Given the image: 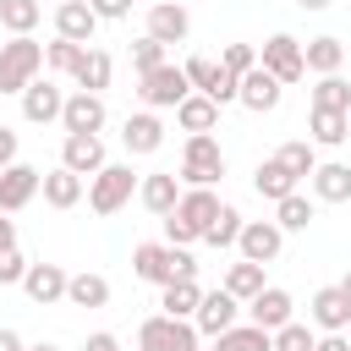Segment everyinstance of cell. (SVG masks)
Returning a JSON list of instances; mask_svg holds the SVG:
<instances>
[{
	"label": "cell",
	"mask_w": 351,
	"mask_h": 351,
	"mask_svg": "<svg viewBox=\"0 0 351 351\" xmlns=\"http://www.w3.org/2000/svg\"><path fill=\"white\" fill-rule=\"evenodd\" d=\"M132 274L148 280V285H170V280H197V263L186 247H170V241H137L132 247Z\"/></svg>",
	"instance_id": "cell-1"
},
{
	"label": "cell",
	"mask_w": 351,
	"mask_h": 351,
	"mask_svg": "<svg viewBox=\"0 0 351 351\" xmlns=\"http://www.w3.org/2000/svg\"><path fill=\"white\" fill-rule=\"evenodd\" d=\"M38 71H44V44L33 33H11V44H0V93H22Z\"/></svg>",
	"instance_id": "cell-2"
},
{
	"label": "cell",
	"mask_w": 351,
	"mask_h": 351,
	"mask_svg": "<svg viewBox=\"0 0 351 351\" xmlns=\"http://www.w3.org/2000/svg\"><path fill=\"white\" fill-rule=\"evenodd\" d=\"M225 176V148L214 143V132H192L181 148V181L186 186H214Z\"/></svg>",
	"instance_id": "cell-3"
},
{
	"label": "cell",
	"mask_w": 351,
	"mask_h": 351,
	"mask_svg": "<svg viewBox=\"0 0 351 351\" xmlns=\"http://www.w3.org/2000/svg\"><path fill=\"white\" fill-rule=\"evenodd\" d=\"M132 192H137L132 165H104V170H93V181H88V208H93V214H121V208L132 203Z\"/></svg>",
	"instance_id": "cell-4"
},
{
	"label": "cell",
	"mask_w": 351,
	"mask_h": 351,
	"mask_svg": "<svg viewBox=\"0 0 351 351\" xmlns=\"http://www.w3.org/2000/svg\"><path fill=\"white\" fill-rule=\"evenodd\" d=\"M192 346H197V324H192V318L154 313V318H143V329H137V351H192Z\"/></svg>",
	"instance_id": "cell-5"
},
{
	"label": "cell",
	"mask_w": 351,
	"mask_h": 351,
	"mask_svg": "<svg viewBox=\"0 0 351 351\" xmlns=\"http://www.w3.org/2000/svg\"><path fill=\"white\" fill-rule=\"evenodd\" d=\"M192 93V82H186V71L181 66H154V71H143V82H137V99L148 104V110H176L181 99Z\"/></svg>",
	"instance_id": "cell-6"
},
{
	"label": "cell",
	"mask_w": 351,
	"mask_h": 351,
	"mask_svg": "<svg viewBox=\"0 0 351 351\" xmlns=\"http://www.w3.org/2000/svg\"><path fill=\"white\" fill-rule=\"evenodd\" d=\"M258 66H263L269 77H280L285 88L307 77V66H302V44H296L291 33H274V38H263V49H258Z\"/></svg>",
	"instance_id": "cell-7"
},
{
	"label": "cell",
	"mask_w": 351,
	"mask_h": 351,
	"mask_svg": "<svg viewBox=\"0 0 351 351\" xmlns=\"http://www.w3.org/2000/svg\"><path fill=\"white\" fill-rule=\"evenodd\" d=\"M192 324H197V335H208V340H214V335H225L230 324H241V302H236L225 285H219V291H203V296H197Z\"/></svg>",
	"instance_id": "cell-8"
},
{
	"label": "cell",
	"mask_w": 351,
	"mask_h": 351,
	"mask_svg": "<svg viewBox=\"0 0 351 351\" xmlns=\"http://www.w3.org/2000/svg\"><path fill=\"white\" fill-rule=\"evenodd\" d=\"M236 247H241V258H247V263H274V258H280V247H285V230H280L274 219H241Z\"/></svg>",
	"instance_id": "cell-9"
},
{
	"label": "cell",
	"mask_w": 351,
	"mask_h": 351,
	"mask_svg": "<svg viewBox=\"0 0 351 351\" xmlns=\"http://www.w3.org/2000/svg\"><path fill=\"white\" fill-rule=\"evenodd\" d=\"M280 93H285V82H280V77H269L263 66L241 71V82H236V104H247L252 115H269V110H280Z\"/></svg>",
	"instance_id": "cell-10"
},
{
	"label": "cell",
	"mask_w": 351,
	"mask_h": 351,
	"mask_svg": "<svg viewBox=\"0 0 351 351\" xmlns=\"http://www.w3.org/2000/svg\"><path fill=\"white\" fill-rule=\"evenodd\" d=\"M104 121H110L104 93H88V88L66 93V104H60V126L66 132H104Z\"/></svg>",
	"instance_id": "cell-11"
},
{
	"label": "cell",
	"mask_w": 351,
	"mask_h": 351,
	"mask_svg": "<svg viewBox=\"0 0 351 351\" xmlns=\"http://www.w3.org/2000/svg\"><path fill=\"white\" fill-rule=\"evenodd\" d=\"M38 181H44V170H33V165H22V159H11V165L0 170V208H5V214H16V208H27V203L38 197Z\"/></svg>",
	"instance_id": "cell-12"
},
{
	"label": "cell",
	"mask_w": 351,
	"mask_h": 351,
	"mask_svg": "<svg viewBox=\"0 0 351 351\" xmlns=\"http://www.w3.org/2000/svg\"><path fill=\"white\" fill-rule=\"evenodd\" d=\"M22 121H33V126H49V121H60V104H66V93L49 82V77H33L22 93Z\"/></svg>",
	"instance_id": "cell-13"
},
{
	"label": "cell",
	"mask_w": 351,
	"mask_h": 351,
	"mask_svg": "<svg viewBox=\"0 0 351 351\" xmlns=\"http://www.w3.org/2000/svg\"><path fill=\"white\" fill-rule=\"evenodd\" d=\"M60 165L77 170V176L104 170V165H110V159H104V137H99V132H66V143H60Z\"/></svg>",
	"instance_id": "cell-14"
},
{
	"label": "cell",
	"mask_w": 351,
	"mask_h": 351,
	"mask_svg": "<svg viewBox=\"0 0 351 351\" xmlns=\"http://www.w3.org/2000/svg\"><path fill=\"white\" fill-rule=\"evenodd\" d=\"M247 307V324H258V329H280V324H291V313H296V302H291V291H280V285H263L252 302H241Z\"/></svg>",
	"instance_id": "cell-15"
},
{
	"label": "cell",
	"mask_w": 351,
	"mask_h": 351,
	"mask_svg": "<svg viewBox=\"0 0 351 351\" xmlns=\"http://www.w3.org/2000/svg\"><path fill=\"white\" fill-rule=\"evenodd\" d=\"M186 33H192V11H186L181 0L148 5V38H159V44H186Z\"/></svg>",
	"instance_id": "cell-16"
},
{
	"label": "cell",
	"mask_w": 351,
	"mask_h": 351,
	"mask_svg": "<svg viewBox=\"0 0 351 351\" xmlns=\"http://www.w3.org/2000/svg\"><path fill=\"white\" fill-rule=\"evenodd\" d=\"M22 291H27L33 307H55V302H66V269L60 263H27Z\"/></svg>",
	"instance_id": "cell-17"
},
{
	"label": "cell",
	"mask_w": 351,
	"mask_h": 351,
	"mask_svg": "<svg viewBox=\"0 0 351 351\" xmlns=\"http://www.w3.org/2000/svg\"><path fill=\"white\" fill-rule=\"evenodd\" d=\"M55 33L71 38V44H93V33H99V11H93L88 0H60V5H55Z\"/></svg>",
	"instance_id": "cell-18"
},
{
	"label": "cell",
	"mask_w": 351,
	"mask_h": 351,
	"mask_svg": "<svg viewBox=\"0 0 351 351\" xmlns=\"http://www.w3.org/2000/svg\"><path fill=\"white\" fill-rule=\"evenodd\" d=\"M313 324L324 329V335H346V324H351V296L340 291V285H324V291H313Z\"/></svg>",
	"instance_id": "cell-19"
},
{
	"label": "cell",
	"mask_w": 351,
	"mask_h": 351,
	"mask_svg": "<svg viewBox=\"0 0 351 351\" xmlns=\"http://www.w3.org/2000/svg\"><path fill=\"white\" fill-rule=\"evenodd\" d=\"M121 143H126V154H159L165 148V121L154 110H137V115H126Z\"/></svg>",
	"instance_id": "cell-20"
},
{
	"label": "cell",
	"mask_w": 351,
	"mask_h": 351,
	"mask_svg": "<svg viewBox=\"0 0 351 351\" xmlns=\"http://www.w3.org/2000/svg\"><path fill=\"white\" fill-rule=\"evenodd\" d=\"M137 197H143V208L148 214H170L176 208V197H181V181H176V170H154V176H143L137 181Z\"/></svg>",
	"instance_id": "cell-21"
},
{
	"label": "cell",
	"mask_w": 351,
	"mask_h": 351,
	"mask_svg": "<svg viewBox=\"0 0 351 351\" xmlns=\"http://www.w3.org/2000/svg\"><path fill=\"white\" fill-rule=\"evenodd\" d=\"M110 77H115V60H110L104 49H88V44H82V55H77V66H71V82L88 88V93H104Z\"/></svg>",
	"instance_id": "cell-22"
},
{
	"label": "cell",
	"mask_w": 351,
	"mask_h": 351,
	"mask_svg": "<svg viewBox=\"0 0 351 351\" xmlns=\"http://www.w3.org/2000/svg\"><path fill=\"white\" fill-rule=\"evenodd\" d=\"M38 192H44V203H49V208H77V203H82V176H77V170H66V165H55V170H44Z\"/></svg>",
	"instance_id": "cell-23"
},
{
	"label": "cell",
	"mask_w": 351,
	"mask_h": 351,
	"mask_svg": "<svg viewBox=\"0 0 351 351\" xmlns=\"http://www.w3.org/2000/svg\"><path fill=\"white\" fill-rule=\"evenodd\" d=\"M176 126L192 137V132H214L219 126V104L208 99V93H186L181 104H176Z\"/></svg>",
	"instance_id": "cell-24"
},
{
	"label": "cell",
	"mask_w": 351,
	"mask_h": 351,
	"mask_svg": "<svg viewBox=\"0 0 351 351\" xmlns=\"http://www.w3.org/2000/svg\"><path fill=\"white\" fill-rule=\"evenodd\" d=\"M176 214H181V219H186V225L203 236V230H208V219L219 214V197H214V186H186V192L176 197Z\"/></svg>",
	"instance_id": "cell-25"
},
{
	"label": "cell",
	"mask_w": 351,
	"mask_h": 351,
	"mask_svg": "<svg viewBox=\"0 0 351 351\" xmlns=\"http://www.w3.org/2000/svg\"><path fill=\"white\" fill-rule=\"evenodd\" d=\"M307 181L318 203H351V165H313Z\"/></svg>",
	"instance_id": "cell-26"
},
{
	"label": "cell",
	"mask_w": 351,
	"mask_h": 351,
	"mask_svg": "<svg viewBox=\"0 0 351 351\" xmlns=\"http://www.w3.org/2000/svg\"><path fill=\"white\" fill-rule=\"evenodd\" d=\"M307 132L318 148H340L351 137V115L346 110H307Z\"/></svg>",
	"instance_id": "cell-27"
},
{
	"label": "cell",
	"mask_w": 351,
	"mask_h": 351,
	"mask_svg": "<svg viewBox=\"0 0 351 351\" xmlns=\"http://www.w3.org/2000/svg\"><path fill=\"white\" fill-rule=\"evenodd\" d=\"M302 66H307V71H318V77H329V71H340V66H346V44H340V38H329V33H324V38H307V44H302Z\"/></svg>",
	"instance_id": "cell-28"
},
{
	"label": "cell",
	"mask_w": 351,
	"mask_h": 351,
	"mask_svg": "<svg viewBox=\"0 0 351 351\" xmlns=\"http://www.w3.org/2000/svg\"><path fill=\"white\" fill-rule=\"evenodd\" d=\"M66 302H71V307H104V302H110V280L93 274V269L66 274Z\"/></svg>",
	"instance_id": "cell-29"
},
{
	"label": "cell",
	"mask_w": 351,
	"mask_h": 351,
	"mask_svg": "<svg viewBox=\"0 0 351 351\" xmlns=\"http://www.w3.org/2000/svg\"><path fill=\"white\" fill-rule=\"evenodd\" d=\"M296 181H302V176H291L280 159H263V165L252 170V186H258V197H269V203H280L285 192H296Z\"/></svg>",
	"instance_id": "cell-30"
},
{
	"label": "cell",
	"mask_w": 351,
	"mask_h": 351,
	"mask_svg": "<svg viewBox=\"0 0 351 351\" xmlns=\"http://www.w3.org/2000/svg\"><path fill=\"white\" fill-rule=\"evenodd\" d=\"M263 285H269V280H263V263H247V258H241V263L225 269V291H230L236 302H252Z\"/></svg>",
	"instance_id": "cell-31"
},
{
	"label": "cell",
	"mask_w": 351,
	"mask_h": 351,
	"mask_svg": "<svg viewBox=\"0 0 351 351\" xmlns=\"http://www.w3.org/2000/svg\"><path fill=\"white\" fill-rule=\"evenodd\" d=\"M197 280H170V285H159V307L170 313V318H192L197 313Z\"/></svg>",
	"instance_id": "cell-32"
},
{
	"label": "cell",
	"mask_w": 351,
	"mask_h": 351,
	"mask_svg": "<svg viewBox=\"0 0 351 351\" xmlns=\"http://www.w3.org/2000/svg\"><path fill=\"white\" fill-rule=\"evenodd\" d=\"M214 351H274V346H269V329H258V324H230L225 335H214Z\"/></svg>",
	"instance_id": "cell-33"
},
{
	"label": "cell",
	"mask_w": 351,
	"mask_h": 351,
	"mask_svg": "<svg viewBox=\"0 0 351 351\" xmlns=\"http://www.w3.org/2000/svg\"><path fill=\"white\" fill-rule=\"evenodd\" d=\"M313 110H346V115H351V82H346L340 71L318 77V88H313Z\"/></svg>",
	"instance_id": "cell-34"
},
{
	"label": "cell",
	"mask_w": 351,
	"mask_h": 351,
	"mask_svg": "<svg viewBox=\"0 0 351 351\" xmlns=\"http://www.w3.org/2000/svg\"><path fill=\"white\" fill-rule=\"evenodd\" d=\"M38 16H44L38 0H0V27H5V33H33Z\"/></svg>",
	"instance_id": "cell-35"
},
{
	"label": "cell",
	"mask_w": 351,
	"mask_h": 351,
	"mask_svg": "<svg viewBox=\"0 0 351 351\" xmlns=\"http://www.w3.org/2000/svg\"><path fill=\"white\" fill-rule=\"evenodd\" d=\"M274 225H280V230H307V225H313V203H307L302 192H285V197L274 203Z\"/></svg>",
	"instance_id": "cell-36"
},
{
	"label": "cell",
	"mask_w": 351,
	"mask_h": 351,
	"mask_svg": "<svg viewBox=\"0 0 351 351\" xmlns=\"http://www.w3.org/2000/svg\"><path fill=\"white\" fill-rule=\"evenodd\" d=\"M236 236H241V208H230V203H219V214L208 219V230H203V241H208V247H236Z\"/></svg>",
	"instance_id": "cell-37"
},
{
	"label": "cell",
	"mask_w": 351,
	"mask_h": 351,
	"mask_svg": "<svg viewBox=\"0 0 351 351\" xmlns=\"http://www.w3.org/2000/svg\"><path fill=\"white\" fill-rule=\"evenodd\" d=\"M313 340H318V335H313L307 324H296V318H291V324H280V329L269 335V346H274V351H313Z\"/></svg>",
	"instance_id": "cell-38"
},
{
	"label": "cell",
	"mask_w": 351,
	"mask_h": 351,
	"mask_svg": "<svg viewBox=\"0 0 351 351\" xmlns=\"http://www.w3.org/2000/svg\"><path fill=\"white\" fill-rule=\"evenodd\" d=\"M274 159H280V165H285L291 176H313V165H318V154H313V143H302V137H296V143H285V148H280Z\"/></svg>",
	"instance_id": "cell-39"
},
{
	"label": "cell",
	"mask_w": 351,
	"mask_h": 351,
	"mask_svg": "<svg viewBox=\"0 0 351 351\" xmlns=\"http://www.w3.org/2000/svg\"><path fill=\"white\" fill-rule=\"evenodd\" d=\"M77 55H82V44H71V38H60V33H55V44H44V66H49V71H71Z\"/></svg>",
	"instance_id": "cell-40"
},
{
	"label": "cell",
	"mask_w": 351,
	"mask_h": 351,
	"mask_svg": "<svg viewBox=\"0 0 351 351\" xmlns=\"http://www.w3.org/2000/svg\"><path fill=\"white\" fill-rule=\"evenodd\" d=\"M181 71H186L192 93H208V88H214V77H219V60H208V55H192V60H186Z\"/></svg>",
	"instance_id": "cell-41"
},
{
	"label": "cell",
	"mask_w": 351,
	"mask_h": 351,
	"mask_svg": "<svg viewBox=\"0 0 351 351\" xmlns=\"http://www.w3.org/2000/svg\"><path fill=\"white\" fill-rule=\"evenodd\" d=\"M132 66H137V77H143V71H154V66H165V44L143 33V38L132 44Z\"/></svg>",
	"instance_id": "cell-42"
},
{
	"label": "cell",
	"mask_w": 351,
	"mask_h": 351,
	"mask_svg": "<svg viewBox=\"0 0 351 351\" xmlns=\"http://www.w3.org/2000/svg\"><path fill=\"white\" fill-rule=\"evenodd\" d=\"M219 66H225L230 77H241V71H252V66H258V49H252V44H225Z\"/></svg>",
	"instance_id": "cell-43"
},
{
	"label": "cell",
	"mask_w": 351,
	"mask_h": 351,
	"mask_svg": "<svg viewBox=\"0 0 351 351\" xmlns=\"http://www.w3.org/2000/svg\"><path fill=\"white\" fill-rule=\"evenodd\" d=\"M165 241H170V247H192V241H203V236H197V230L170 208V214H165Z\"/></svg>",
	"instance_id": "cell-44"
},
{
	"label": "cell",
	"mask_w": 351,
	"mask_h": 351,
	"mask_svg": "<svg viewBox=\"0 0 351 351\" xmlns=\"http://www.w3.org/2000/svg\"><path fill=\"white\" fill-rule=\"evenodd\" d=\"M22 274H27V258L16 247H0V285H22Z\"/></svg>",
	"instance_id": "cell-45"
},
{
	"label": "cell",
	"mask_w": 351,
	"mask_h": 351,
	"mask_svg": "<svg viewBox=\"0 0 351 351\" xmlns=\"http://www.w3.org/2000/svg\"><path fill=\"white\" fill-rule=\"evenodd\" d=\"M93 11H99V22H121L126 11H132V0H88Z\"/></svg>",
	"instance_id": "cell-46"
},
{
	"label": "cell",
	"mask_w": 351,
	"mask_h": 351,
	"mask_svg": "<svg viewBox=\"0 0 351 351\" xmlns=\"http://www.w3.org/2000/svg\"><path fill=\"white\" fill-rule=\"evenodd\" d=\"M11 159H16V132H11V126H0V170H5Z\"/></svg>",
	"instance_id": "cell-47"
},
{
	"label": "cell",
	"mask_w": 351,
	"mask_h": 351,
	"mask_svg": "<svg viewBox=\"0 0 351 351\" xmlns=\"http://www.w3.org/2000/svg\"><path fill=\"white\" fill-rule=\"evenodd\" d=\"M82 351H121V340L110 335V329H99V335H88V346Z\"/></svg>",
	"instance_id": "cell-48"
},
{
	"label": "cell",
	"mask_w": 351,
	"mask_h": 351,
	"mask_svg": "<svg viewBox=\"0 0 351 351\" xmlns=\"http://www.w3.org/2000/svg\"><path fill=\"white\" fill-rule=\"evenodd\" d=\"M313 351H351V340L346 335H324V340H313Z\"/></svg>",
	"instance_id": "cell-49"
},
{
	"label": "cell",
	"mask_w": 351,
	"mask_h": 351,
	"mask_svg": "<svg viewBox=\"0 0 351 351\" xmlns=\"http://www.w3.org/2000/svg\"><path fill=\"white\" fill-rule=\"evenodd\" d=\"M0 247H16V219H5V208H0Z\"/></svg>",
	"instance_id": "cell-50"
},
{
	"label": "cell",
	"mask_w": 351,
	"mask_h": 351,
	"mask_svg": "<svg viewBox=\"0 0 351 351\" xmlns=\"http://www.w3.org/2000/svg\"><path fill=\"white\" fill-rule=\"evenodd\" d=\"M0 351H27V346H22V335H16V329H0Z\"/></svg>",
	"instance_id": "cell-51"
},
{
	"label": "cell",
	"mask_w": 351,
	"mask_h": 351,
	"mask_svg": "<svg viewBox=\"0 0 351 351\" xmlns=\"http://www.w3.org/2000/svg\"><path fill=\"white\" fill-rule=\"evenodd\" d=\"M296 5H302V11H329L335 0H296Z\"/></svg>",
	"instance_id": "cell-52"
},
{
	"label": "cell",
	"mask_w": 351,
	"mask_h": 351,
	"mask_svg": "<svg viewBox=\"0 0 351 351\" xmlns=\"http://www.w3.org/2000/svg\"><path fill=\"white\" fill-rule=\"evenodd\" d=\"M27 351H60V346H49V340H38V346H27Z\"/></svg>",
	"instance_id": "cell-53"
},
{
	"label": "cell",
	"mask_w": 351,
	"mask_h": 351,
	"mask_svg": "<svg viewBox=\"0 0 351 351\" xmlns=\"http://www.w3.org/2000/svg\"><path fill=\"white\" fill-rule=\"evenodd\" d=\"M340 291H346V296H351V269H346V280H340Z\"/></svg>",
	"instance_id": "cell-54"
},
{
	"label": "cell",
	"mask_w": 351,
	"mask_h": 351,
	"mask_svg": "<svg viewBox=\"0 0 351 351\" xmlns=\"http://www.w3.org/2000/svg\"><path fill=\"white\" fill-rule=\"evenodd\" d=\"M192 351H203V346H192Z\"/></svg>",
	"instance_id": "cell-55"
},
{
	"label": "cell",
	"mask_w": 351,
	"mask_h": 351,
	"mask_svg": "<svg viewBox=\"0 0 351 351\" xmlns=\"http://www.w3.org/2000/svg\"><path fill=\"white\" fill-rule=\"evenodd\" d=\"M346 329H351V324H346ZM346 340H351V335H346Z\"/></svg>",
	"instance_id": "cell-56"
}]
</instances>
